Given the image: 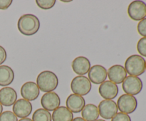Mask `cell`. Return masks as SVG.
<instances>
[{"instance_id": "cell-19", "label": "cell", "mask_w": 146, "mask_h": 121, "mask_svg": "<svg viewBox=\"0 0 146 121\" xmlns=\"http://www.w3.org/2000/svg\"><path fill=\"white\" fill-rule=\"evenodd\" d=\"M51 117L53 121H72L74 119L73 112L65 106H59L56 108Z\"/></svg>"}, {"instance_id": "cell-30", "label": "cell", "mask_w": 146, "mask_h": 121, "mask_svg": "<svg viewBox=\"0 0 146 121\" xmlns=\"http://www.w3.org/2000/svg\"><path fill=\"white\" fill-rule=\"evenodd\" d=\"M18 121H33V120L29 118H21V119H20Z\"/></svg>"}, {"instance_id": "cell-27", "label": "cell", "mask_w": 146, "mask_h": 121, "mask_svg": "<svg viewBox=\"0 0 146 121\" xmlns=\"http://www.w3.org/2000/svg\"><path fill=\"white\" fill-rule=\"evenodd\" d=\"M12 4V0H0V9H7Z\"/></svg>"}, {"instance_id": "cell-9", "label": "cell", "mask_w": 146, "mask_h": 121, "mask_svg": "<svg viewBox=\"0 0 146 121\" xmlns=\"http://www.w3.org/2000/svg\"><path fill=\"white\" fill-rule=\"evenodd\" d=\"M41 104L44 109L48 111H54L60 106L61 99L56 93H46L41 97Z\"/></svg>"}, {"instance_id": "cell-12", "label": "cell", "mask_w": 146, "mask_h": 121, "mask_svg": "<svg viewBox=\"0 0 146 121\" xmlns=\"http://www.w3.org/2000/svg\"><path fill=\"white\" fill-rule=\"evenodd\" d=\"M88 79L94 84H101L106 81L108 75L106 68L101 65H94L88 73Z\"/></svg>"}, {"instance_id": "cell-25", "label": "cell", "mask_w": 146, "mask_h": 121, "mask_svg": "<svg viewBox=\"0 0 146 121\" xmlns=\"http://www.w3.org/2000/svg\"><path fill=\"white\" fill-rule=\"evenodd\" d=\"M138 34L143 37H146V18L139 21L137 26Z\"/></svg>"}, {"instance_id": "cell-28", "label": "cell", "mask_w": 146, "mask_h": 121, "mask_svg": "<svg viewBox=\"0 0 146 121\" xmlns=\"http://www.w3.org/2000/svg\"><path fill=\"white\" fill-rule=\"evenodd\" d=\"M7 58V51L4 49V48L1 46H0V65L5 62Z\"/></svg>"}, {"instance_id": "cell-17", "label": "cell", "mask_w": 146, "mask_h": 121, "mask_svg": "<svg viewBox=\"0 0 146 121\" xmlns=\"http://www.w3.org/2000/svg\"><path fill=\"white\" fill-rule=\"evenodd\" d=\"M71 67L74 72L80 75H84L88 73L91 68V62L84 56L76 57L73 61Z\"/></svg>"}, {"instance_id": "cell-5", "label": "cell", "mask_w": 146, "mask_h": 121, "mask_svg": "<svg viewBox=\"0 0 146 121\" xmlns=\"http://www.w3.org/2000/svg\"><path fill=\"white\" fill-rule=\"evenodd\" d=\"M117 107L121 112L125 114H131L135 112L138 107V101L133 95L123 94L118 98Z\"/></svg>"}, {"instance_id": "cell-23", "label": "cell", "mask_w": 146, "mask_h": 121, "mask_svg": "<svg viewBox=\"0 0 146 121\" xmlns=\"http://www.w3.org/2000/svg\"><path fill=\"white\" fill-rule=\"evenodd\" d=\"M0 121H18V119L14 112L7 110L0 115Z\"/></svg>"}, {"instance_id": "cell-3", "label": "cell", "mask_w": 146, "mask_h": 121, "mask_svg": "<svg viewBox=\"0 0 146 121\" xmlns=\"http://www.w3.org/2000/svg\"><path fill=\"white\" fill-rule=\"evenodd\" d=\"M124 68L130 75L138 77L145 73V60L140 55H131L125 61Z\"/></svg>"}, {"instance_id": "cell-13", "label": "cell", "mask_w": 146, "mask_h": 121, "mask_svg": "<svg viewBox=\"0 0 146 121\" xmlns=\"http://www.w3.org/2000/svg\"><path fill=\"white\" fill-rule=\"evenodd\" d=\"M20 92L24 99L33 101L38 98L40 94V90L36 83L32 81H28L23 84Z\"/></svg>"}, {"instance_id": "cell-1", "label": "cell", "mask_w": 146, "mask_h": 121, "mask_svg": "<svg viewBox=\"0 0 146 121\" xmlns=\"http://www.w3.org/2000/svg\"><path fill=\"white\" fill-rule=\"evenodd\" d=\"M17 27L21 34L25 36H32L36 34L40 28V21L34 14H24L19 19Z\"/></svg>"}, {"instance_id": "cell-26", "label": "cell", "mask_w": 146, "mask_h": 121, "mask_svg": "<svg viewBox=\"0 0 146 121\" xmlns=\"http://www.w3.org/2000/svg\"><path fill=\"white\" fill-rule=\"evenodd\" d=\"M111 121H131V118L128 114L118 112L111 119Z\"/></svg>"}, {"instance_id": "cell-11", "label": "cell", "mask_w": 146, "mask_h": 121, "mask_svg": "<svg viewBox=\"0 0 146 121\" xmlns=\"http://www.w3.org/2000/svg\"><path fill=\"white\" fill-rule=\"evenodd\" d=\"M98 92L105 100H113L116 98L119 90L116 84L110 81H106L100 85Z\"/></svg>"}, {"instance_id": "cell-24", "label": "cell", "mask_w": 146, "mask_h": 121, "mask_svg": "<svg viewBox=\"0 0 146 121\" xmlns=\"http://www.w3.org/2000/svg\"><path fill=\"white\" fill-rule=\"evenodd\" d=\"M137 50L140 55L146 57V37H143L138 41Z\"/></svg>"}, {"instance_id": "cell-31", "label": "cell", "mask_w": 146, "mask_h": 121, "mask_svg": "<svg viewBox=\"0 0 146 121\" xmlns=\"http://www.w3.org/2000/svg\"><path fill=\"white\" fill-rule=\"evenodd\" d=\"M2 111H3V106L1 103H0V115L2 113Z\"/></svg>"}, {"instance_id": "cell-34", "label": "cell", "mask_w": 146, "mask_h": 121, "mask_svg": "<svg viewBox=\"0 0 146 121\" xmlns=\"http://www.w3.org/2000/svg\"><path fill=\"white\" fill-rule=\"evenodd\" d=\"M145 70H146V60H145Z\"/></svg>"}, {"instance_id": "cell-29", "label": "cell", "mask_w": 146, "mask_h": 121, "mask_svg": "<svg viewBox=\"0 0 146 121\" xmlns=\"http://www.w3.org/2000/svg\"><path fill=\"white\" fill-rule=\"evenodd\" d=\"M72 121H86V120L84 119H83L82 118H80V117H77V118H74Z\"/></svg>"}, {"instance_id": "cell-18", "label": "cell", "mask_w": 146, "mask_h": 121, "mask_svg": "<svg viewBox=\"0 0 146 121\" xmlns=\"http://www.w3.org/2000/svg\"><path fill=\"white\" fill-rule=\"evenodd\" d=\"M14 80V72L8 65H0V85L7 86Z\"/></svg>"}, {"instance_id": "cell-6", "label": "cell", "mask_w": 146, "mask_h": 121, "mask_svg": "<svg viewBox=\"0 0 146 121\" xmlns=\"http://www.w3.org/2000/svg\"><path fill=\"white\" fill-rule=\"evenodd\" d=\"M143 81L137 76L129 75L125 78L122 83V88L125 94L135 95L139 94L143 89Z\"/></svg>"}, {"instance_id": "cell-4", "label": "cell", "mask_w": 146, "mask_h": 121, "mask_svg": "<svg viewBox=\"0 0 146 121\" xmlns=\"http://www.w3.org/2000/svg\"><path fill=\"white\" fill-rule=\"evenodd\" d=\"M91 82L88 78L84 75H78L73 78L71 83V89L74 94L86 95L91 90Z\"/></svg>"}, {"instance_id": "cell-33", "label": "cell", "mask_w": 146, "mask_h": 121, "mask_svg": "<svg viewBox=\"0 0 146 121\" xmlns=\"http://www.w3.org/2000/svg\"><path fill=\"white\" fill-rule=\"evenodd\" d=\"M96 121H106V120H97Z\"/></svg>"}, {"instance_id": "cell-8", "label": "cell", "mask_w": 146, "mask_h": 121, "mask_svg": "<svg viewBox=\"0 0 146 121\" xmlns=\"http://www.w3.org/2000/svg\"><path fill=\"white\" fill-rule=\"evenodd\" d=\"M99 115L104 119H112L118 113V107L113 100H104L98 107Z\"/></svg>"}, {"instance_id": "cell-21", "label": "cell", "mask_w": 146, "mask_h": 121, "mask_svg": "<svg viewBox=\"0 0 146 121\" xmlns=\"http://www.w3.org/2000/svg\"><path fill=\"white\" fill-rule=\"evenodd\" d=\"M33 121H51L52 117L49 111L44 109L38 108L35 110L32 115Z\"/></svg>"}, {"instance_id": "cell-14", "label": "cell", "mask_w": 146, "mask_h": 121, "mask_svg": "<svg viewBox=\"0 0 146 121\" xmlns=\"http://www.w3.org/2000/svg\"><path fill=\"white\" fill-rule=\"evenodd\" d=\"M66 108L71 112L78 113L82 111L83 108L86 105V101L83 96L72 93L68 95L66 101Z\"/></svg>"}, {"instance_id": "cell-10", "label": "cell", "mask_w": 146, "mask_h": 121, "mask_svg": "<svg viewBox=\"0 0 146 121\" xmlns=\"http://www.w3.org/2000/svg\"><path fill=\"white\" fill-rule=\"evenodd\" d=\"M32 105L30 101L24 99H19L13 105V112L18 118H25L29 116L32 112Z\"/></svg>"}, {"instance_id": "cell-22", "label": "cell", "mask_w": 146, "mask_h": 121, "mask_svg": "<svg viewBox=\"0 0 146 121\" xmlns=\"http://www.w3.org/2000/svg\"><path fill=\"white\" fill-rule=\"evenodd\" d=\"M37 6L41 9L47 10L53 8L56 4V0H36Z\"/></svg>"}, {"instance_id": "cell-2", "label": "cell", "mask_w": 146, "mask_h": 121, "mask_svg": "<svg viewBox=\"0 0 146 121\" xmlns=\"http://www.w3.org/2000/svg\"><path fill=\"white\" fill-rule=\"evenodd\" d=\"M36 85L43 92H53L58 87V77L52 71H44L37 76Z\"/></svg>"}, {"instance_id": "cell-7", "label": "cell", "mask_w": 146, "mask_h": 121, "mask_svg": "<svg viewBox=\"0 0 146 121\" xmlns=\"http://www.w3.org/2000/svg\"><path fill=\"white\" fill-rule=\"evenodd\" d=\"M128 14L133 21H141L146 17V4L143 1H133L129 4Z\"/></svg>"}, {"instance_id": "cell-16", "label": "cell", "mask_w": 146, "mask_h": 121, "mask_svg": "<svg viewBox=\"0 0 146 121\" xmlns=\"http://www.w3.org/2000/svg\"><path fill=\"white\" fill-rule=\"evenodd\" d=\"M17 100V93L14 88L4 87L0 90V103L6 107L14 105Z\"/></svg>"}, {"instance_id": "cell-20", "label": "cell", "mask_w": 146, "mask_h": 121, "mask_svg": "<svg viewBox=\"0 0 146 121\" xmlns=\"http://www.w3.org/2000/svg\"><path fill=\"white\" fill-rule=\"evenodd\" d=\"M83 119L86 121H96L99 117L98 107L94 104H87L81 111Z\"/></svg>"}, {"instance_id": "cell-32", "label": "cell", "mask_w": 146, "mask_h": 121, "mask_svg": "<svg viewBox=\"0 0 146 121\" xmlns=\"http://www.w3.org/2000/svg\"><path fill=\"white\" fill-rule=\"evenodd\" d=\"M61 2H65V3H68V2H71V1H64V0H61Z\"/></svg>"}, {"instance_id": "cell-15", "label": "cell", "mask_w": 146, "mask_h": 121, "mask_svg": "<svg viewBox=\"0 0 146 121\" xmlns=\"http://www.w3.org/2000/svg\"><path fill=\"white\" fill-rule=\"evenodd\" d=\"M107 72L110 81L114 83L116 85L122 83L127 77V72L124 66L118 64L110 67Z\"/></svg>"}]
</instances>
